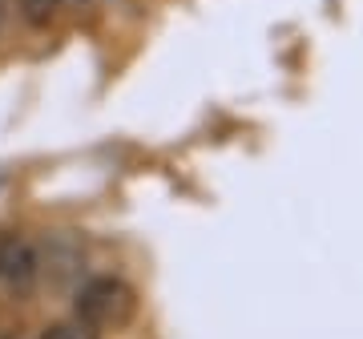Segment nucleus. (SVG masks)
<instances>
[{
  "label": "nucleus",
  "instance_id": "f257e3e1",
  "mask_svg": "<svg viewBox=\"0 0 363 339\" xmlns=\"http://www.w3.org/2000/svg\"><path fill=\"white\" fill-rule=\"evenodd\" d=\"M138 311V295L121 274H93L73 295V319L85 323L89 331H117L125 327Z\"/></svg>",
  "mask_w": 363,
  "mask_h": 339
},
{
  "label": "nucleus",
  "instance_id": "f03ea898",
  "mask_svg": "<svg viewBox=\"0 0 363 339\" xmlns=\"http://www.w3.org/2000/svg\"><path fill=\"white\" fill-rule=\"evenodd\" d=\"M45 274L40 247L28 235H0V283L9 291H28Z\"/></svg>",
  "mask_w": 363,
  "mask_h": 339
},
{
  "label": "nucleus",
  "instance_id": "7ed1b4c3",
  "mask_svg": "<svg viewBox=\"0 0 363 339\" xmlns=\"http://www.w3.org/2000/svg\"><path fill=\"white\" fill-rule=\"evenodd\" d=\"M61 4L65 0H16V13H21V21L28 28H49L57 21V13H61Z\"/></svg>",
  "mask_w": 363,
  "mask_h": 339
},
{
  "label": "nucleus",
  "instance_id": "20e7f679",
  "mask_svg": "<svg viewBox=\"0 0 363 339\" xmlns=\"http://www.w3.org/2000/svg\"><path fill=\"white\" fill-rule=\"evenodd\" d=\"M37 339H97V331H89V327L77 323V319H65V323H49V327H40Z\"/></svg>",
  "mask_w": 363,
  "mask_h": 339
},
{
  "label": "nucleus",
  "instance_id": "39448f33",
  "mask_svg": "<svg viewBox=\"0 0 363 339\" xmlns=\"http://www.w3.org/2000/svg\"><path fill=\"white\" fill-rule=\"evenodd\" d=\"M4 21H9V0H0V28H4Z\"/></svg>",
  "mask_w": 363,
  "mask_h": 339
},
{
  "label": "nucleus",
  "instance_id": "423d86ee",
  "mask_svg": "<svg viewBox=\"0 0 363 339\" xmlns=\"http://www.w3.org/2000/svg\"><path fill=\"white\" fill-rule=\"evenodd\" d=\"M0 339H28V335H21V331H4Z\"/></svg>",
  "mask_w": 363,
  "mask_h": 339
}]
</instances>
